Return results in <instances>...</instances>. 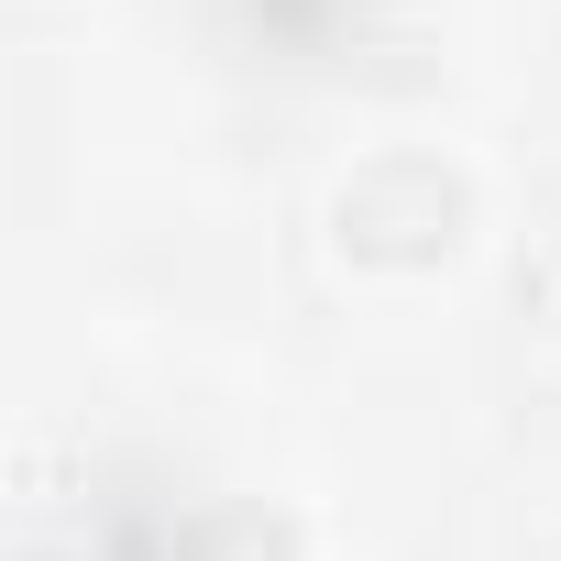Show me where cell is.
I'll return each instance as SVG.
<instances>
[{"mask_svg": "<svg viewBox=\"0 0 561 561\" xmlns=\"http://www.w3.org/2000/svg\"><path fill=\"white\" fill-rule=\"evenodd\" d=\"M462 220H473V198H462V176L440 154H375L331 198V231L364 264H440L462 242Z\"/></svg>", "mask_w": 561, "mask_h": 561, "instance_id": "1", "label": "cell"}, {"mask_svg": "<svg viewBox=\"0 0 561 561\" xmlns=\"http://www.w3.org/2000/svg\"><path fill=\"white\" fill-rule=\"evenodd\" d=\"M220 12H231L253 45H275L287 67H320V56L342 45V23H364V0H220Z\"/></svg>", "mask_w": 561, "mask_h": 561, "instance_id": "2", "label": "cell"}, {"mask_svg": "<svg viewBox=\"0 0 561 561\" xmlns=\"http://www.w3.org/2000/svg\"><path fill=\"white\" fill-rule=\"evenodd\" d=\"M176 561H298V528L275 506H187Z\"/></svg>", "mask_w": 561, "mask_h": 561, "instance_id": "3", "label": "cell"}]
</instances>
